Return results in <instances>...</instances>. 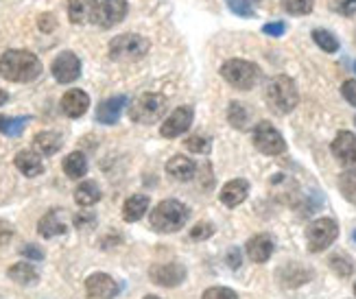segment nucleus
Instances as JSON below:
<instances>
[{"mask_svg": "<svg viewBox=\"0 0 356 299\" xmlns=\"http://www.w3.org/2000/svg\"><path fill=\"white\" fill-rule=\"evenodd\" d=\"M74 201H76V206H81V208H90V206H95L97 201H101V188L97 181H81L79 186H76V191H74Z\"/></svg>", "mask_w": 356, "mask_h": 299, "instance_id": "393cba45", "label": "nucleus"}, {"mask_svg": "<svg viewBox=\"0 0 356 299\" xmlns=\"http://www.w3.org/2000/svg\"><path fill=\"white\" fill-rule=\"evenodd\" d=\"M61 145H64V140H61V136L55 131H40L33 138V151L40 155H46V157L55 155L61 149Z\"/></svg>", "mask_w": 356, "mask_h": 299, "instance_id": "5701e85b", "label": "nucleus"}, {"mask_svg": "<svg viewBox=\"0 0 356 299\" xmlns=\"http://www.w3.org/2000/svg\"><path fill=\"white\" fill-rule=\"evenodd\" d=\"M42 74V61L29 51H7L0 57V76L11 83H29Z\"/></svg>", "mask_w": 356, "mask_h": 299, "instance_id": "f257e3e1", "label": "nucleus"}, {"mask_svg": "<svg viewBox=\"0 0 356 299\" xmlns=\"http://www.w3.org/2000/svg\"><path fill=\"white\" fill-rule=\"evenodd\" d=\"M90 107V97L83 90H68L61 99V112L68 118H81Z\"/></svg>", "mask_w": 356, "mask_h": 299, "instance_id": "2eb2a0df", "label": "nucleus"}, {"mask_svg": "<svg viewBox=\"0 0 356 299\" xmlns=\"http://www.w3.org/2000/svg\"><path fill=\"white\" fill-rule=\"evenodd\" d=\"M20 254H22L24 258H29L31 262H40V260L44 258V251L38 249L35 245H24V247L20 249Z\"/></svg>", "mask_w": 356, "mask_h": 299, "instance_id": "58836bf2", "label": "nucleus"}, {"mask_svg": "<svg viewBox=\"0 0 356 299\" xmlns=\"http://www.w3.org/2000/svg\"><path fill=\"white\" fill-rule=\"evenodd\" d=\"M245 251H247V256H250L252 262H256V264L267 262L273 254V239L269 234H258V236H254V239L247 241Z\"/></svg>", "mask_w": 356, "mask_h": 299, "instance_id": "f3484780", "label": "nucleus"}, {"mask_svg": "<svg viewBox=\"0 0 356 299\" xmlns=\"http://www.w3.org/2000/svg\"><path fill=\"white\" fill-rule=\"evenodd\" d=\"M7 275H9V280L15 282V284H24V286L35 284L38 277H40V275H38V269H35L33 264H31V260H29V262H18V264L9 266Z\"/></svg>", "mask_w": 356, "mask_h": 299, "instance_id": "a878e982", "label": "nucleus"}, {"mask_svg": "<svg viewBox=\"0 0 356 299\" xmlns=\"http://www.w3.org/2000/svg\"><path fill=\"white\" fill-rule=\"evenodd\" d=\"M254 147L260 151V153H265V155H280L286 151V143H284V138L282 134L277 131L271 122L267 120H262L256 124V129H254Z\"/></svg>", "mask_w": 356, "mask_h": 299, "instance_id": "6e6552de", "label": "nucleus"}, {"mask_svg": "<svg viewBox=\"0 0 356 299\" xmlns=\"http://www.w3.org/2000/svg\"><path fill=\"white\" fill-rule=\"evenodd\" d=\"M227 120L232 127H236V129H245L247 127V122H250V114H247V109L243 103H229L227 107Z\"/></svg>", "mask_w": 356, "mask_h": 299, "instance_id": "c85d7f7f", "label": "nucleus"}, {"mask_svg": "<svg viewBox=\"0 0 356 299\" xmlns=\"http://www.w3.org/2000/svg\"><path fill=\"white\" fill-rule=\"evenodd\" d=\"M354 70H356V61H354Z\"/></svg>", "mask_w": 356, "mask_h": 299, "instance_id": "09e8293b", "label": "nucleus"}, {"mask_svg": "<svg viewBox=\"0 0 356 299\" xmlns=\"http://www.w3.org/2000/svg\"><path fill=\"white\" fill-rule=\"evenodd\" d=\"M99 0H70L68 3V18L72 24L95 22L99 11Z\"/></svg>", "mask_w": 356, "mask_h": 299, "instance_id": "dca6fc26", "label": "nucleus"}, {"mask_svg": "<svg viewBox=\"0 0 356 299\" xmlns=\"http://www.w3.org/2000/svg\"><path fill=\"white\" fill-rule=\"evenodd\" d=\"M191 124H193V109L184 105V107H177L175 112L162 122L160 134H162V138L173 140V138H179L188 131Z\"/></svg>", "mask_w": 356, "mask_h": 299, "instance_id": "4468645a", "label": "nucleus"}, {"mask_svg": "<svg viewBox=\"0 0 356 299\" xmlns=\"http://www.w3.org/2000/svg\"><path fill=\"white\" fill-rule=\"evenodd\" d=\"M26 122H29V118H24V116H0V134L18 138L24 131Z\"/></svg>", "mask_w": 356, "mask_h": 299, "instance_id": "cd10ccee", "label": "nucleus"}, {"mask_svg": "<svg viewBox=\"0 0 356 299\" xmlns=\"http://www.w3.org/2000/svg\"><path fill=\"white\" fill-rule=\"evenodd\" d=\"M149 277L156 282L158 286L164 289H175L186 280V266L179 262H164V264H153L149 269Z\"/></svg>", "mask_w": 356, "mask_h": 299, "instance_id": "9b49d317", "label": "nucleus"}, {"mask_svg": "<svg viewBox=\"0 0 356 299\" xmlns=\"http://www.w3.org/2000/svg\"><path fill=\"white\" fill-rule=\"evenodd\" d=\"M227 7L232 13H236L238 18H254V7L250 0H227Z\"/></svg>", "mask_w": 356, "mask_h": 299, "instance_id": "72a5a7b5", "label": "nucleus"}, {"mask_svg": "<svg viewBox=\"0 0 356 299\" xmlns=\"http://www.w3.org/2000/svg\"><path fill=\"white\" fill-rule=\"evenodd\" d=\"M227 264L232 266V269H238V266H241V251L236 247H232L227 251Z\"/></svg>", "mask_w": 356, "mask_h": 299, "instance_id": "a19ab883", "label": "nucleus"}, {"mask_svg": "<svg viewBox=\"0 0 356 299\" xmlns=\"http://www.w3.org/2000/svg\"><path fill=\"white\" fill-rule=\"evenodd\" d=\"M51 72L55 76V81H59V83H72V81H76V79L81 76V59L76 57L74 53H70V51L59 53L53 59Z\"/></svg>", "mask_w": 356, "mask_h": 299, "instance_id": "9d476101", "label": "nucleus"}, {"mask_svg": "<svg viewBox=\"0 0 356 299\" xmlns=\"http://www.w3.org/2000/svg\"><path fill=\"white\" fill-rule=\"evenodd\" d=\"M339 236V225L332 221V218H317L306 229V243H308V251L313 254H321L326 251Z\"/></svg>", "mask_w": 356, "mask_h": 299, "instance_id": "0eeeda50", "label": "nucleus"}, {"mask_svg": "<svg viewBox=\"0 0 356 299\" xmlns=\"http://www.w3.org/2000/svg\"><path fill=\"white\" fill-rule=\"evenodd\" d=\"M64 172L70 179H81L88 172V160L81 151H72L64 160Z\"/></svg>", "mask_w": 356, "mask_h": 299, "instance_id": "bb28decb", "label": "nucleus"}, {"mask_svg": "<svg viewBox=\"0 0 356 299\" xmlns=\"http://www.w3.org/2000/svg\"><path fill=\"white\" fill-rule=\"evenodd\" d=\"M38 26H40V31H44V33H51V31L57 26L55 15L53 13H42L40 20H38Z\"/></svg>", "mask_w": 356, "mask_h": 299, "instance_id": "4c0bfd02", "label": "nucleus"}, {"mask_svg": "<svg viewBox=\"0 0 356 299\" xmlns=\"http://www.w3.org/2000/svg\"><path fill=\"white\" fill-rule=\"evenodd\" d=\"M354 295H356V284H354Z\"/></svg>", "mask_w": 356, "mask_h": 299, "instance_id": "49530a36", "label": "nucleus"}, {"mask_svg": "<svg viewBox=\"0 0 356 299\" xmlns=\"http://www.w3.org/2000/svg\"><path fill=\"white\" fill-rule=\"evenodd\" d=\"M282 7L291 15H306L315 7V0H282Z\"/></svg>", "mask_w": 356, "mask_h": 299, "instance_id": "2f4dec72", "label": "nucleus"}, {"mask_svg": "<svg viewBox=\"0 0 356 299\" xmlns=\"http://www.w3.org/2000/svg\"><path fill=\"white\" fill-rule=\"evenodd\" d=\"M341 94H343V99H346L352 107H356V81H354V79H348V81H343Z\"/></svg>", "mask_w": 356, "mask_h": 299, "instance_id": "e433bc0d", "label": "nucleus"}, {"mask_svg": "<svg viewBox=\"0 0 356 299\" xmlns=\"http://www.w3.org/2000/svg\"><path fill=\"white\" fill-rule=\"evenodd\" d=\"M313 40L319 46L321 51L326 53H337L339 51V40L330 33V31H323V29H315L313 31Z\"/></svg>", "mask_w": 356, "mask_h": 299, "instance_id": "c756f323", "label": "nucleus"}, {"mask_svg": "<svg viewBox=\"0 0 356 299\" xmlns=\"http://www.w3.org/2000/svg\"><path fill=\"white\" fill-rule=\"evenodd\" d=\"M191 210L184 206L181 201L177 199H164L160 201L156 208L151 210V229L158 232V234H173L179 232L186 221H188Z\"/></svg>", "mask_w": 356, "mask_h": 299, "instance_id": "f03ea898", "label": "nucleus"}, {"mask_svg": "<svg viewBox=\"0 0 356 299\" xmlns=\"http://www.w3.org/2000/svg\"><path fill=\"white\" fill-rule=\"evenodd\" d=\"M86 293L92 299H114L120 293L118 282L107 273H92L86 280Z\"/></svg>", "mask_w": 356, "mask_h": 299, "instance_id": "f8f14e48", "label": "nucleus"}, {"mask_svg": "<svg viewBox=\"0 0 356 299\" xmlns=\"http://www.w3.org/2000/svg\"><path fill=\"white\" fill-rule=\"evenodd\" d=\"M166 172L177 181H191L197 172V164L186 155H173L171 160L166 162Z\"/></svg>", "mask_w": 356, "mask_h": 299, "instance_id": "aec40b11", "label": "nucleus"}, {"mask_svg": "<svg viewBox=\"0 0 356 299\" xmlns=\"http://www.w3.org/2000/svg\"><path fill=\"white\" fill-rule=\"evenodd\" d=\"M164 112H166V99L156 92L140 94V97L129 105V118L138 124L158 122L164 116Z\"/></svg>", "mask_w": 356, "mask_h": 299, "instance_id": "20e7f679", "label": "nucleus"}, {"mask_svg": "<svg viewBox=\"0 0 356 299\" xmlns=\"http://www.w3.org/2000/svg\"><path fill=\"white\" fill-rule=\"evenodd\" d=\"M330 269L339 277H350L354 273V262H352V258H348L343 254H337V256L330 258Z\"/></svg>", "mask_w": 356, "mask_h": 299, "instance_id": "7c9ffc66", "label": "nucleus"}, {"mask_svg": "<svg viewBox=\"0 0 356 299\" xmlns=\"http://www.w3.org/2000/svg\"><path fill=\"white\" fill-rule=\"evenodd\" d=\"M221 76L236 90H252L260 79V68L247 59H229L221 66Z\"/></svg>", "mask_w": 356, "mask_h": 299, "instance_id": "39448f33", "label": "nucleus"}, {"mask_svg": "<svg viewBox=\"0 0 356 299\" xmlns=\"http://www.w3.org/2000/svg\"><path fill=\"white\" fill-rule=\"evenodd\" d=\"M9 101V94L5 90H0V105H5Z\"/></svg>", "mask_w": 356, "mask_h": 299, "instance_id": "c03bdc74", "label": "nucleus"}, {"mask_svg": "<svg viewBox=\"0 0 356 299\" xmlns=\"http://www.w3.org/2000/svg\"><path fill=\"white\" fill-rule=\"evenodd\" d=\"M343 15H354L356 13V0H343V5L339 7Z\"/></svg>", "mask_w": 356, "mask_h": 299, "instance_id": "79ce46f5", "label": "nucleus"}, {"mask_svg": "<svg viewBox=\"0 0 356 299\" xmlns=\"http://www.w3.org/2000/svg\"><path fill=\"white\" fill-rule=\"evenodd\" d=\"M129 103L127 97H112V99H105L99 107H97V120L101 124H116L122 109Z\"/></svg>", "mask_w": 356, "mask_h": 299, "instance_id": "6ab92c4d", "label": "nucleus"}, {"mask_svg": "<svg viewBox=\"0 0 356 299\" xmlns=\"http://www.w3.org/2000/svg\"><path fill=\"white\" fill-rule=\"evenodd\" d=\"M147 210H149V197L134 195L125 201V206H122V218H125L127 223H136L147 214Z\"/></svg>", "mask_w": 356, "mask_h": 299, "instance_id": "b1692460", "label": "nucleus"}, {"mask_svg": "<svg viewBox=\"0 0 356 299\" xmlns=\"http://www.w3.org/2000/svg\"><path fill=\"white\" fill-rule=\"evenodd\" d=\"M247 195H250V184H247L245 179H232L221 188L219 199L227 208H238L241 203L247 199Z\"/></svg>", "mask_w": 356, "mask_h": 299, "instance_id": "a211bd4d", "label": "nucleus"}, {"mask_svg": "<svg viewBox=\"0 0 356 299\" xmlns=\"http://www.w3.org/2000/svg\"><path fill=\"white\" fill-rule=\"evenodd\" d=\"M145 299H160V297H158V295H147Z\"/></svg>", "mask_w": 356, "mask_h": 299, "instance_id": "a18cd8bd", "label": "nucleus"}, {"mask_svg": "<svg viewBox=\"0 0 356 299\" xmlns=\"http://www.w3.org/2000/svg\"><path fill=\"white\" fill-rule=\"evenodd\" d=\"M11 236H13V229H11L9 225H3V223H0V245H5V243L11 239Z\"/></svg>", "mask_w": 356, "mask_h": 299, "instance_id": "37998d69", "label": "nucleus"}, {"mask_svg": "<svg viewBox=\"0 0 356 299\" xmlns=\"http://www.w3.org/2000/svg\"><path fill=\"white\" fill-rule=\"evenodd\" d=\"M15 168H18L26 177H38L44 172L42 155L35 151H20L18 155H15Z\"/></svg>", "mask_w": 356, "mask_h": 299, "instance_id": "412c9836", "label": "nucleus"}, {"mask_svg": "<svg viewBox=\"0 0 356 299\" xmlns=\"http://www.w3.org/2000/svg\"><path fill=\"white\" fill-rule=\"evenodd\" d=\"M38 234L42 236V239H55V236L66 234V223L61 221L59 210H51L40 218Z\"/></svg>", "mask_w": 356, "mask_h": 299, "instance_id": "4be33fe9", "label": "nucleus"}, {"mask_svg": "<svg viewBox=\"0 0 356 299\" xmlns=\"http://www.w3.org/2000/svg\"><path fill=\"white\" fill-rule=\"evenodd\" d=\"M284 31H286V24H284V22H269V24L262 26V33H267V35H271V38H280V35H284Z\"/></svg>", "mask_w": 356, "mask_h": 299, "instance_id": "ea45409f", "label": "nucleus"}, {"mask_svg": "<svg viewBox=\"0 0 356 299\" xmlns=\"http://www.w3.org/2000/svg\"><path fill=\"white\" fill-rule=\"evenodd\" d=\"M354 241H356V232H354Z\"/></svg>", "mask_w": 356, "mask_h": 299, "instance_id": "de8ad7c7", "label": "nucleus"}, {"mask_svg": "<svg viewBox=\"0 0 356 299\" xmlns=\"http://www.w3.org/2000/svg\"><path fill=\"white\" fill-rule=\"evenodd\" d=\"M201 299H238V295L232 289H225V286H212V289L204 291Z\"/></svg>", "mask_w": 356, "mask_h": 299, "instance_id": "f704fd0d", "label": "nucleus"}, {"mask_svg": "<svg viewBox=\"0 0 356 299\" xmlns=\"http://www.w3.org/2000/svg\"><path fill=\"white\" fill-rule=\"evenodd\" d=\"M127 11H129L127 0H103V3L99 5L95 22L103 29H112L118 22L125 20Z\"/></svg>", "mask_w": 356, "mask_h": 299, "instance_id": "ddd939ff", "label": "nucleus"}, {"mask_svg": "<svg viewBox=\"0 0 356 299\" xmlns=\"http://www.w3.org/2000/svg\"><path fill=\"white\" fill-rule=\"evenodd\" d=\"M214 234V225L212 223H197L193 229H191V239L193 241H206Z\"/></svg>", "mask_w": 356, "mask_h": 299, "instance_id": "c9c22d12", "label": "nucleus"}, {"mask_svg": "<svg viewBox=\"0 0 356 299\" xmlns=\"http://www.w3.org/2000/svg\"><path fill=\"white\" fill-rule=\"evenodd\" d=\"M149 40L136 33H122L110 42V59L114 61H138L149 53Z\"/></svg>", "mask_w": 356, "mask_h": 299, "instance_id": "423d86ee", "label": "nucleus"}, {"mask_svg": "<svg viewBox=\"0 0 356 299\" xmlns=\"http://www.w3.org/2000/svg\"><path fill=\"white\" fill-rule=\"evenodd\" d=\"M184 145H186V149L193 151V153H201V155L210 153V140L204 138V136H188V138L184 140Z\"/></svg>", "mask_w": 356, "mask_h": 299, "instance_id": "473e14b6", "label": "nucleus"}, {"mask_svg": "<svg viewBox=\"0 0 356 299\" xmlns=\"http://www.w3.org/2000/svg\"><path fill=\"white\" fill-rule=\"evenodd\" d=\"M354 124H356V118H354Z\"/></svg>", "mask_w": 356, "mask_h": 299, "instance_id": "8fccbe9b", "label": "nucleus"}, {"mask_svg": "<svg viewBox=\"0 0 356 299\" xmlns=\"http://www.w3.org/2000/svg\"><path fill=\"white\" fill-rule=\"evenodd\" d=\"M267 105L277 114H291L300 103V94L296 88V81L286 74H277L265 88Z\"/></svg>", "mask_w": 356, "mask_h": 299, "instance_id": "7ed1b4c3", "label": "nucleus"}, {"mask_svg": "<svg viewBox=\"0 0 356 299\" xmlns=\"http://www.w3.org/2000/svg\"><path fill=\"white\" fill-rule=\"evenodd\" d=\"M332 155L350 175H356V136L350 131H339L332 140Z\"/></svg>", "mask_w": 356, "mask_h": 299, "instance_id": "1a4fd4ad", "label": "nucleus"}]
</instances>
